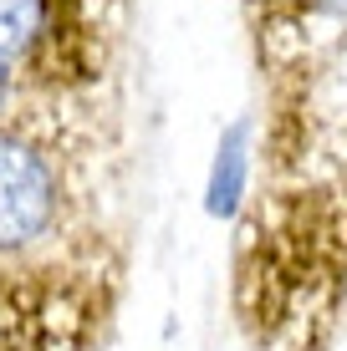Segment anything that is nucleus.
Returning <instances> with one entry per match:
<instances>
[{
    "label": "nucleus",
    "instance_id": "nucleus-3",
    "mask_svg": "<svg viewBox=\"0 0 347 351\" xmlns=\"http://www.w3.org/2000/svg\"><path fill=\"white\" fill-rule=\"evenodd\" d=\"M250 123L225 128L220 138V153H214V168H210V214H220V219H230L235 209H240V193H245V173H250Z\"/></svg>",
    "mask_w": 347,
    "mask_h": 351
},
{
    "label": "nucleus",
    "instance_id": "nucleus-4",
    "mask_svg": "<svg viewBox=\"0 0 347 351\" xmlns=\"http://www.w3.org/2000/svg\"><path fill=\"white\" fill-rule=\"evenodd\" d=\"M10 102H16V77H10V71L0 66V117L10 112Z\"/></svg>",
    "mask_w": 347,
    "mask_h": 351
},
{
    "label": "nucleus",
    "instance_id": "nucleus-2",
    "mask_svg": "<svg viewBox=\"0 0 347 351\" xmlns=\"http://www.w3.org/2000/svg\"><path fill=\"white\" fill-rule=\"evenodd\" d=\"M117 0H0V66L26 97H82L107 62Z\"/></svg>",
    "mask_w": 347,
    "mask_h": 351
},
{
    "label": "nucleus",
    "instance_id": "nucleus-1",
    "mask_svg": "<svg viewBox=\"0 0 347 351\" xmlns=\"http://www.w3.org/2000/svg\"><path fill=\"white\" fill-rule=\"evenodd\" d=\"M123 245L102 219L98 138L77 97L0 117V351H87L113 321Z\"/></svg>",
    "mask_w": 347,
    "mask_h": 351
}]
</instances>
